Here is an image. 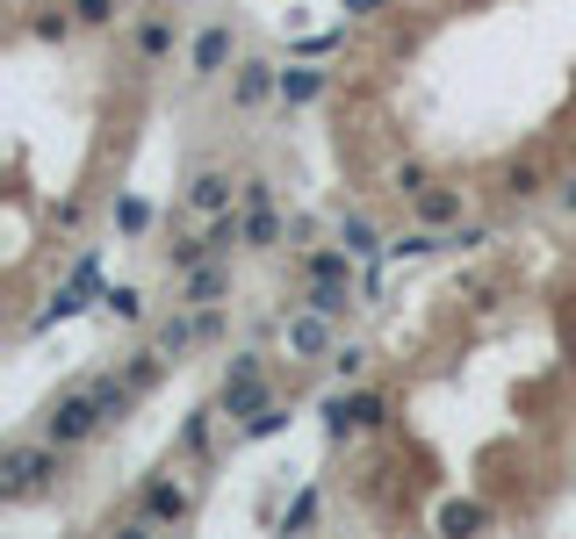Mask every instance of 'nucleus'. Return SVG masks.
I'll return each mask as SVG.
<instances>
[{"mask_svg": "<svg viewBox=\"0 0 576 539\" xmlns=\"http://www.w3.org/2000/svg\"><path fill=\"white\" fill-rule=\"evenodd\" d=\"M87 302H101V252H80V267L66 273V288H58V296L43 302L37 317H29V338H43L51 323H72V317L87 310Z\"/></svg>", "mask_w": 576, "mask_h": 539, "instance_id": "nucleus-1", "label": "nucleus"}, {"mask_svg": "<svg viewBox=\"0 0 576 539\" xmlns=\"http://www.w3.org/2000/svg\"><path fill=\"white\" fill-rule=\"evenodd\" d=\"M101 425H109V410H101L95 389H72V396H58V403L43 410V439L51 446H80V439H95Z\"/></svg>", "mask_w": 576, "mask_h": 539, "instance_id": "nucleus-2", "label": "nucleus"}, {"mask_svg": "<svg viewBox=\"0 0 576 539\" xmlns=\"http://www.w3.org/2000/svg\"><path fill=\"white\" fill-rule=\"evenodd\" d=\"M267 403H275V389H267V360H260V352H238V360H231V375H224L217 410L246 425L252 410H267Z\"/></svg>", "mask_w": 576, "mask_h": 539, "instance_id": "nucleus-3", "label": "nucleus"}, {"mask_svg": "<svg viewBox=\"0 0 576 539\" xmlns=\"http://www.w3.org/2000/svg\"><path fill=\"white\" fill-rule=\"evenodd\" d=\"M58 453H66V446H51V439H37V446H8V453H0V475H8V497H37L43 482H51L58 475Z\"/></svg>", "mask_w": 576, "mask_h": 539, "instance_id": "nucleus-4", "label": "nucleus"}, {"mask_svg": "<svg viewBox=\"0 0 576 539\" xmlns=\"http://www.w3.org/2000/svg\"><path fill=\"white\" fill-rule=\"evenodd\" d=\"M389 418V396L383 389H346V396H331L325 403V431L331 439H360V431H375Z\"/></svg>", "mask_w": 576, "mask_h": 539, "instance_id": "nucleus-5", "label": "nucleus"}, {"mask_svg": "<svg viewBox=\"0 0 576 539\" xmlns=\"http://www.w3.org/2000/svg\"><path fill=\"white\" fill-rule=\"evenodd\" d=\"M138 518H151V526H188V518H195V489L159 475V482L138 489Z\"/></svg>", "mask_w": 576, "mask_h": 539, "instance_id": "nucleus-6", "label": "nucleus"}, {"mask_svg": "<svg viewBox=\"0 0 576 539\" xmlns=\"http://www.w3.org/2000/svg\"><path fill=\"white\" fill-rule=\"evenodd\" d=\"M267 101H281V66H275V58H238L231 108H267Z\"/></svg>", "mask_w": 576, "mask_h": 539, "instance_id": "nucleus-7", "label": "nucleus"}, {"mask_svg": "<svg viewBox=\"0 0 576 539\" xmlns=\"http://www.w3.org/2000/svg\"><path fill=\"white\" fill-rule=\"evenodd\" d=\"M224 296H231V259H202L195 273H180V302L188 310H217Z\"/></svg>", "mask_w": 576, "mask_h": 539, "instance_id": "nucleus-8", "label": "nucleus"}, {"mask_svg": "<svg viewBox=\"0 0 576 539\" xmlns=\"http://www.w3.org/2000/svg\"><path fill=\"white\" fill-rule=\"evenodd\" d=\"M281 338H288V352H296V360H331V317H317L310 302H302V317L281 323Z\"/></svg>", "mask_w": 576, "mask_h": 539, "instance_id": "nucleus-9", "label": "nucleus"}, {"mask_svg": "<svg viewBox=\"0 0 576 539\" xmlns=\"http://www.w3.org/2000/svg\"><path fill=\"white\" fill-rule=\"evenodd\" d=\"M231 58H238V37H231V22H209L202 29V37H195V58H188V80H217V72L224 66H231Z\"/></svg>", "mask_w": 576, "mask_h": 539, "instance_id": "nucleus-10", "label": "nucleus"}, {"mask_svg": "<svg viewBox=\"0 0 576 539\" xmlns=\"http://www.w3.org/2000/svg\"><path fill=\"white\" fill-rule=\"evenodd\" d=\"M180 51V22L173 14H138V66H166Z\"/></svg>", "mask_w": 576, "mask_h": 539, "instance_id": "nucleus-11", "label": "nucleus"}, {"mask_svg": "<svg viewBox=\"0 0 576 539\" xmlns=\"http://www.w3.org/2000/svg\"><path fill=\"white\" fill-rule=\"evenodd\" d=\"M325 87H331L325 66H281V108H310V101H325Z\"/></svg>", "mask_w": 576, "mask_h": 539, "instance_id": "nucleus-12", "label": "nucleus"}, {"mask_svg": "<svg viewBox=\"0 0 576 539\" xmlns=\"http://www.w3.org/2000/svg\"><path fill=\"white\" fill-rule=\"evenodd\" d=\"M195 346H202V310L180 302V310L159 323V352H166V360H180V352H195Z\"/></svg>", "mask_w": 576, "mask_h": 539, "instance_id": "nucleus-13", "label": "nucleus"}, {"mask_svg": "<svg viewBox=\"0 0 576 539\" xmlns=\"http://www.w3.org/2000/svg\"><path fill=\"white\" fill-rule=\"evenodd\" d=\"M188 209H195V216H224V209H231V173L202 166V173L188 180Z\"/></svg>", "mask_w": 576, "mask_h": 539, "instance_id": "nucleus-14", "label": "nucleus"}, {"mask_svg": "<svg viewBox=\"0 0 576 539\" xmlns=\"http://www.w3.org/2000/svg\"><path fill=\"white\" fill-rule=\"evenodd\" d=\"M302 302H310V310H317V317H331V323H346V317H354V310H360V296H354V281H310V296H302Z\"/></svg>", "mask_w": 576, "mask_h": 539, "instance_id": "nucleus-15", "label": "nucleus"}, {"mask_svg": "<svg viewBox=\"0 0 576 539\" xmlns=\"http://www.w3.org/2000/svg\"><path fill=\"white\" fill-rule=\"evenodd\" d=\"M202 238H209V252H217V259H231L238 244H246V209H224V216H209V223H202Z\"/></svg>", "mask_w": 576, "mask_h": 539, "instance_id": "nucleus-16", "label": "nucleus"}, {"mask_svg": "<svg viewBox=\"0 0 576 539\" xmlns=\"http://www.w3.org/2000/svg\"><path fill=\"white\" fill-rule=\"evenodd\" d=\"M418 223H426V230L461 223V194H454V188H426V194H418Z\"/></svg>", "mask_w": 576, "mask_h": 539, "instance_id": "nucleus-17", "label": "nucleus"}, {"mask_svg": "<svg viewBox=\"0 0 576 539\" xmlns=\"http://www.w3.org/2000/svg\"><path fill=\"white\" fill-rule=\"evenodd\" d=\"M339 244H346L354 259H375V252H389V244H383V230H375L368 216H339Z\"/></svg>", "mask_w": 576, "mask_h": 539, "instance_id": "nucleus-18", "label": "nucleus"}, {"mask_svg": "<svg viewBox=\"0 0 576 539\" xmlns=\"http://www.w3.org/2000/svg\"><path fill=\"white\" fill-rule=\"evenodd\" d=\"M72 29H80V14H72V0H66V8H37V14H29V37H37V43H66Z\"/></svg>", "mask_w": 576, "mask_h": 539, "instance_id": "nucleus-19", "label": "nucleus"}, {"mask_svg": "<svg viewBox=\"0 0 576 539\" xmlns=\"http://www.w3.org/2000/svg\"><path fill=\"white\" fill-rule=\"evenodd\" d=\"M281 238H288V223L275 209H246V244H252V252H275Z\"/></svg>", "mask_w": 576, "mask_h": 539, "instance_id": "nucleus-20", "label": "nucleus"}, {"mask_svg": "<svg viewBox=\"0 0 576 539\" xmlns=\"http://www.w3.org/2000/svg\"><path fill=\"white\" fill-rule=\"evenodd\" d=\"M159 375H166V352H159V346H151V352H130V360H123V381H130L138 396L159 389Z\"/></svg>", "mask_w": 576, "mask_h": 539, "instance_id": "nucleus-21", "label": "nucleus"}, {"mask_svg": "<svg viewBox=\"0 0 576 539\" xmlns=\"http://www.w3.org/2000/svg\"><path fill=\"white\" fill-rule=\"evenodd\" d=\"M101 310H109L116 323H145V296L130 281H109V288H101Z\"/></svg>", "mask_w": 576, "mask_h": 539, "instance_id": "nucleus-22", "label": "nucleus"}, {"mask_svg": "<svg viewBox=\"0 0 576 539\" xmlns=\"http://www.w3.org/2000/svg\"><path fill=\"white\" fill-rule=\"evenodd\" d=\"M310 281H354V252H346V244H317V252H310Z\"/></svg>", "mask_w": 576, "mask_h": 539, "instance_id": "nucleus-23", "label": "nucleus"}, {"mask_svg": "<svg viewBox=\"0 0 576 539\" xmlns=\"http://www.w3.org/2000/svg\"><path fill=\"white\" fill-rule=\"evenodd\" d=\"M483 526H490V511H483V503H468V497L439 503V532H483Z\"/></svg>", "mask_w": 576, "mask_h": 539, "instance_id": "nucleus-24", "label": "nucleus"}, {"mask_svg": "<svg viewBox=\"0 0 576 539\" xmlns=\"http://www.w3.org/2000/svg\"><path fill=\"white\" fill-rule=\"evenodd\" d=\"M202 259H217V252H209V238H173V244H166V273H195Z\"/></svg>", "mask_w": 576, "mask_h": 539, "instance_id": "nucleus-25", "label": "nucleus"}, {"mask_svg": "<svg viewBox=\"0 0 576 539\" xmlns=\"http://www.w3.org/2000/svg\"><path fill=\"white\" fill-rule=\"evenodd\" d=\"M439 244H447V238H439V230H426V223H418V230H404V238H389V259H433Z\"/></svg>", "mask_w": 576, "mask_h": 539, "instance_id": "nucleus-26", "label": "nucleus"}, {"mask_svg": "<svg viewBox=\"0 0 576 539\" xmlns=\"http://www.w3.org/2000/svg\"><path fill=\"white\" fill-rule=\"evenodd\" d=\"M368 360H375L368 346H331V375H339V389H354V381L368 375Z\"/></svg>", "mask_w": 576, "mask_h": 539, "instance_id": "nucleus-27", "label": "nucleus"}, {"mask_svg": "<svg viewBox=\"0 0 576 539\" xmlns=\"http://www.w3.org/2000/svg\"><path fill=\"white\" fill-rule=\"evenodd\" d=\"M209 418H217V410H195V418L180 425V453H188V460H202V453H209Z\"/></svg>", "mask_w": 576, "mask_h": 539, "instance_id": "nucleus-28", "label": "nucleus"}, {"mask_svg": "<svg viewBox=\"0 0 576 539\" xmlns=\"http://www.w3.org/2000/svg\"><path fill=\"white\" fill-rule=\"evenodd\" d=\"M281 425H288V410H281V403H267V410H252V418L238 425V439H275Z\"/></svg>", "mask_w": 576, "mask_h": 539, "instance_id": "nucleus-29", "label": "nucleus"}, {"mask_svg": "<svg viewBox=\"0 0 576 539\" xmlns=\"http://www.w3.org/2000/svg\"><path fill=\"white\" fill-rule=\"evenodd\" d=\"M72 14H80V29H109L123 14V0H72Z\"/></svg>", "mask_w": 576, "mask_h": 539, "instance_id": "nucleus-30", "label": "nucleus"}, {"mask_svg": "<svg viewBox=\"0 0 576 539\" xmlns=\"http://www.w3.org/2000/svg\"><path fill=\"white\" fill-rule=\"evenodd\" d=\"M389 180H397V194H411V202H418V194H426V188H433V173H426V159H404V166H397V173H389Z\"/></svg>", "mask_w": 576, "mask_h": 539, "instance_id": "nucleus-31", "label": "nucleus"}, {"mask_svg": "<svg viewBox=\"0 0 576 539\" xmlns=\"http://www.w3.org/2000/svg\"><path fill=\"white\" fill-rule=\"evenodd\" d=\"M116 230H130V238H138V230H151V202L123 194V202H116Z\"/></svg>", "mask_w": 576, "mask_h": 539, "instance_id": "nucleus-32", "label": "nucleus"}, {"mask_svg": "<svg viewBox=\"0 0 576 539\" xmlns=\"http://www.w3.org/2000/svg\"><path fill=\"white\" fill-rule=\"evenodd\" d=\"M505 194H512V202H534V194H540V166H512V173H505Z\"/></svg>", "mask_w": 576, "mask_h": 539, "instance_id": "nucleus-33", "label": "nucleus"}, {"mask_svg": "<svg viewBox=\"0 0 576 539\" xmlns=\"http://www.w3.org/2000/svg\"><path fill=\"white\" fill-rule=\"evenodd\" d=\"M238 202H246V209H275V180H260V173L238 180Z\"/></svg>", "mask_w": 576, "mask_h": 539, "instance_id": "nucleus-34", "label": "nucleus"}, {"mask_svg": "<svg viewBox=\"0 0 576 539\" xmlns=\"http://www.w3.org/2000/svg\"><path fill=\"white\" fill-rule=\"evenodd\" d=\"M317 526V489H302L296 503H288V532H310Z\"/></svg>", "mask_w": 576, "mask_h": 539, "instance_id": "nucleus-35", "label": "nucleus"}, {"mask_svg": "<svg viewBox=\"0 0 576 539\" xmlns=\"http://www.w3.org/2000/svg\"><path fill=\"white\" fill-rule=\"evenodd\" d=\"M447 244H461V252H476V244H490V230L483 223H454V238Z\"/></svg>", "mask_w": 576, "mask_h": 539, "instance_id": "nucleus-36", "label": "nucleus"}, {"mask_svg": "<svg viewBox=\"0 0 576 539\" xmlns=\"http://www.w3.org/2000/svg\"><path fill=\"white\" fill-rule=\"evenodd\" d=\"M389 0H339V14H383Z\"/></svg>", "mask_w": 576, "mask_h": 539, "instance_id": "nucleus-37", "label": "nucleus"}, {"mask_svg": "<svg viewBox=\"0 0 576 539\" xmlns=\"http://www.w3.org/2000/svg\"><path fill=\"white\" fill-rule=\"evenodd\" d=\"M563 209H569V216H576V173H569V180H563Z\"/></svg>", "mask_w": 576, "mask_h": 539, "instance_id": "nucleus-38", "label": "nucleus"}]
</instances>
